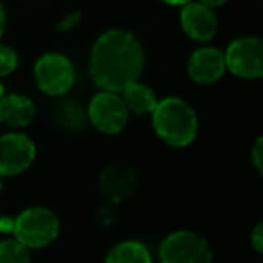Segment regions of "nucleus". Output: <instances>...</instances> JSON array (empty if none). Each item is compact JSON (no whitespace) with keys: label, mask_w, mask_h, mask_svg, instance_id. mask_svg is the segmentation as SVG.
Returning <instances> with one entry per match:
<instances>
[{"label":"nucleus","mask_w":263,"mask_h":263,"mask_svg":"<svg viewBox=\"0 0 263 263\" xmlns=\"http://www.w3.org/2000/svg\"><path fill=\"white\" fill-rule=\"evenodd\" d=\"M152 121L155 134L173 148L187 146L197 137V114L180 98H166L157 101L152 110Z\"/></svg>","instance_id":"obj_2"},{"label":"nucleus","mask_w":263,"mask_h":263,"mask_svg":"<svg viewBox=\"0 0 263 263\" xmlns=\"http://www.w3.org/2000/svg\"><path fill=\"white\" fill-rule=\"evenodd\" d=\"M29 251L16 238L0 241V263H26L31 259Z\"/></svg>","instance_id":"obj_15"},{"label":"nucleus","mask_w":263,"mask_h":263,"mask_svg":"<svg viewBox=\"0 0 263 263\" xmlns=\"http://www.w3.org/2000/svg\"><path fill=\"white\" fill-rule=\"evenodd\" d=\"M0 191H2V177H0Z\"/></svg>","instance_id":"obj_26"},{"label":"nucleus","mask_w":263,"mask_h":263,"mask_svg":"<svg viewBox=\"0 0 263 263\" xmlns=\"http://www.w3.org/2000/svg\"><path fill=\"white\" fill-rule=\"evenodd\" d=\"M130 110L126 108L119 92L101 90L90 99L88 105V119L103 134H119L128 123Z\"/></svg>","instance_id":"obj_6"},{"label":"nucleus","mask_w":263,"mask_h":263,"mask_svg":"<svg viewBox=\"0 0 263 263\" xmlns=\"http://www.w3.org/2000/svg\"><path fill=\"white\" fill-rule=\"evenodd\" d=\"M34 105L27 96L4 94L0 98V123L11 128H22L33 121Z\"/></svg>","instance_id":"obj_12"},{"label":"nucleus","mask_w":263,"mask_h":263,"mask_svg":"<svg viewBox=\"0 0 263 263\" xmlns=\"http://www.w3.org/2000/svg\"><path fill=\"white\" fill-rule=\"evenodd\" d=\"M81 20V13L76 11V13H70V15H67L65 18H62V22L56 26V29L58 31H70L72 27H76L78 24H80Z\"/></svg>","instance_id":"obj_18"},{"label":"nucleus","mask_w":263,"mask_h":263,"mask_svg":"<svg viewBox=\"0 0 263 263\" xmlns=\"http://www.w3.org/2000/svg\"><path fill=\"white\" fill-rule=\"evenodd\" d=\"M159 258L164 263H208L211 261L213 252L200 234L193 231H177L162 240Z\"/></svg>","instance_id":"obj_5"},{"label":"nucleus","mask_w":263,"mask_h":263,"mask_svg":"<svg viewBox=\"0 0 263 263\" xmlns=\"http://www.w3.org/2000/svg\"><path fill=\"white\" fill-rule=\"evenodd\" d=\"M198 2L209 6V8H220V6L227 4V0H198Z\"/></svg>","instance_id":"obj_22"},{"label":"nucleus","mask_w":263,"mask_h":263,"mask_svg":"<svg viewBox=\"0 0 263 263\" xmlns=\"http://www.w3.org/2000/svg\"><path fill=\"white\" fill-rule=\"evenodd\" d=\"M143 67V47L126 31H106L92 47L90 76L101 90L121 92L128 83L139 80Z\"/></svg>","instance_id":"obj_1"},{"label":"nucleus","mask_w":263,"mask_h":263,"mask_svg":"<svg viewBox=\"0 0 263 263\" xmlns=\"http://www.w3.org/2000/svg\"><path fill=\"white\" fill-rule=\"evenodd\" d=\"M34 80L44 94L63 96L72 88L76 81V70L67 56L60 52H47L34 63Z\"/></svg>","instance_id":"obj_4"},{"label":"nucleus","mask_w":263,"mask_h":263,"mask_svg":"<svg viewBox=\"0 0 263 263\" xmlns=\"http://www.w3.org/2000/svg\"><path fill=\"white\" fill-rule=\"evenodd\" d=\"M4 29H6V9L4 6L0 4V38L4 34Z\"/></svg>","instance_id":"obj_23"},{"label":"nucleus","mask_w":263,"mask_h":263,"mask_svg":"<svg viewBox=\"0 0 263 263\" xmlns=\"http://www.w3.org/2000/svg\"><path fill=\"white\" fill-rule=\"evenodd\" d=\"M13 229H15V218H11V216H2V218H0V233L13 234Z\"/></svg>","instance_id":"obj_21"},{"label":"nucleus","mask_w":263,"mask_h":263,"mask_svg":"<svg viewBox=\"0 0 263 263\" xmlns=\"http://www.w3.org/2000/svg\"><path fill=\"white\" fill-rule=\"evenodd\" d=\"M226 58L220 49L202 47L191 54L187 63V74L200 85H211L226 74Z\"/></svg>","instance_id":"obj_11"},{"label":"nucleus","mask_w":263,"mask_h":263,"mask_svg":"<svg viewBox=\"0 0 263 263\" xmlns=\"http://www.w3.org/2000/svg\"><path fill=\"white\" fill-rule=\"evenodd\" d=\"M162 2L168 6H184L186 2H190V0H162Z\"/></svg>","instance_id":"obj_24"},{"label":"nucleus","mask_w":263,"mask_h":263,"mask_svg":"<svg viewBox=\"0 0 263 263\" xmlns=\"http://www.w3.org/2000/svg\"><path fill=\"white\" fill-rule=\"evenodd\" d=\"M261 152H263V139H261V137H258L254 148H252V162H254L256 170H258L259 173L263 172V155H261Z\"/></svg>","instance_id":"obj_19"},{"label":"nucleus","mask_w":263,"mask_h":263,"mask_svg":"<svg viewBox=\"0 0 263 263\" xmlns=\"http://www.w3.org/2000/svg\"><path fill=\"white\" fill-rule=\"evenodd\" d=\"M36 159V146L26 134H6L0 137V177L24 173Z\"/></svg>","instance_id":"obj_8"},{"label":"nucleus","mask_w":263,"mask_h":263,"mask_svg":"<svg viewBox=\"0 0 263 263\" xmlns=\"http://www.w3.org/2000/svg\"><path fill=\"white\" fill-rule=\"evenodd\" d=\"M180 26L184 33L195 42H209L216 34L218 22L213 8L202 2H186L180 11Z\"/></svg>","instance_id":"obj_10"},{"label":"nucleus","mask_w":263,"mask_h":263,"mask_svg":"<svg viewBox=\"0 0 263 263\" xmlns=\"http://www.w3.org/2000/svg\"><path fill=\"white\" fill-rule=\"evenodd\" d=\"M251 241H252V247H254L256 252H261L263 251V223H258L252 231V236H251Z\"/></svg>","instance_id":"obj_20"},{"label":"nucleus","mask_w":263,"mask_h":263,"mask_svg":"<svg viewBox=\"0 0 263 263\" xmlns=\"http://www.w3.org/2000/svg\"><path fill=\"white\" fill-rule=\"evenodd\" d=\"M18 67V54L15 49L8 47V45L0 44V76H8V74L15 72Z\"/></svg>","instance_id":"obj_17"},{"label":"nucleus","mask_w":263,"mask_h":263,"mask_svg":"<svg viewBox=\"0 0 263 263\" xmlns=\"http://www.w3.org/2000/svg\"><path fill=\"white\" fill-rule=\"evenodd\" d=\"M137 187V172L130 164L114 162L99 175V191L103 198L112 204L126 200Z\"/></svg>","instance_id":"obj_9"},{"label":"nucleus","mask_w":263,"mask_h":263,"mask_svg":"<svg viewBox=\"0 0 263 263\" xmlns=\"http://www.w3.org/2000/svg\"><path fill=\"white\" fill-rule=\"evenodd\" d=\"M58 216L47 208H29L15 218L13 234L27 249H44L58 238Z\"/></svg>","instance_id":"obj_3"},{"label":"nucleus","mask_w":263,"mask_h":263,"mask_svg":"<svg viewBox=\"0 0 263 263\" xmlns=\"http://www.w3.org/2000/svg\"><path fill=\"white\" fill-rule=\"evenodd\" d=\"M227 70L243 80H259L263 76V44L259 38L245 36L229 44L223 52Z\"/></svg>","instance_id":"obj_7"},{"label":"nucleus","mask_w":263,"mask_h":263,"mask_svg":"<svg viewBox=\"0 0 263 263\" xmlns=\"http://www.w3.org/2000/svg\"><path fill=\"white\" fill-rule=\"evenodd\" d=\"M58 119L69 128H80L83 124L85 117L81 114L80 106H76V103L67 101L62 103V106H58Z\"/></svg>","instance_id":"obj_16"},{"label":"nucleus","mask_w":263,"mask_h":263,"mask_svg":"<svg viewBox=\"0 0 263 263\" xmlns=\"http://www.w3.org/2000/svg\"><path fill=\"white\" fill-rule=\"evenodd\" d=\"M4 94H6V87L2 85V81H0V98H2Z\"/></svg>","instance_id":"obj_25"},{"label":"nucleus","mask_w":263,"mask_h":263,"mask_svg":"<svg viewBox=\"0 0 263 263\" xmlns=\"http://www.w3.org/2000/svg\"><path fill=\"white\" fill-rule=\"evenodd\" d=\"M108 263H150L152 254L141 241L128 240L123 243H117L112 251L106 254Z\"/></svg>","instance_id":"obj_14"},{"label":"nucleus","mask_w":263,"mask_h":263,"mask_svg":"<svg viewBox=\"0 0 263 263\" xmlns=\"http://www.w3.org/2000/svg\"><path fill=\"white\" fill-rule=\"evenodd\" d=\"M121 92H123L121 98H123L126 108L134 114H139V116L141 114H152V110L155 108L159 101L155 92L148 85L141 83L139 80L128 83Z\"/></svg>","instance_id":"obj_13"}]
</instances>
